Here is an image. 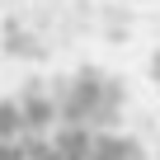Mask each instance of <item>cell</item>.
Returning <instances> with one entry per match:
<instances>
[{
    "label": "cell",
    "mask_w": 160,
    "mask_h": 160,
    "mask_svg": "<svg viewBox=\"0 0 160 160\" xmlns=\"http://www.w3.org/2000/svg\"><path fill=\"white\" fill-rule=\"evenodd\" d=\"M24 132H28L24 104H19V99H0V141H19Z\"/></svg>",
    "instance_id": "5"
},
{
    "label": "cell",
    "mask_w": 160,
    "mask_h": 160,
    "mask_svg": "<svg viewBox=\"0 0 160 160\" xmlns=\"http://www.w3.org/2000/svg\"><path fill=\"white\" fill-rule=\"evenodd\" d=\"M90 160H146V146L127 132H94V155Z\"/></svg>",
    "instance_id": "4"
},
{
    "label": "cell",
    "mask_w": 160,
    "mask_h": 160,
    "mask_svg": "<svg viewBox=\"0 0 160 160\" xmlns=\"http://www.w3.org/2000/svg\"><path fill=\"white\" fill-rule=\"evenodd\" d=\"M151 85H155V94H160V47L151 52Z\"/></svg>",
    "instance_id": "6"
},
{
    "label": "cell",
    "mask_w": 160,
    "mask_h": 160,
    "mask_svg": "<svg viewBox=\"0 0 160 160\" xmlns=\"http://www.w3.org/2000/svg\"><path fill=\"white\" fill-rule=\"evenodd\" d=\"M19 104H24L28 132H47V127H57V122H61L57 99H52V90L42 85V80H24V85H19Z\"/></svg>",
    "instance_id": "1"
},
{
    "label": "cell",
    "mask_w": 160,
    "mask_h": 160,
    "mask_svg": "<svg viewBox=\"0 0 160 160\" xmlns=\"http://www.w3.org/2000/svg\"><path fill=\"white\" fill-rule=\"evenodd\" d=\"M52 146H57L61 160H90L94 155V127H85V122H61L52 132Z\"/></svg>",
    "instance_id": "3"
},
{
    "label": "cell",
    "mask_w": 160,
    "mask_h": 160,
    "mask_svg": "<svg viewBox=\"0 0 160 160\" xmlns=\"http://www.w3.org/2000/svg\"><path fill=\"white\" fill-rule=\"evenodd\" d=\"M0 47H5V57H19V61H42L47 47L33 28H24L19 19H5V28H0Z\"/></svg>",
    "instance_id": "2"
}]
</instances>
